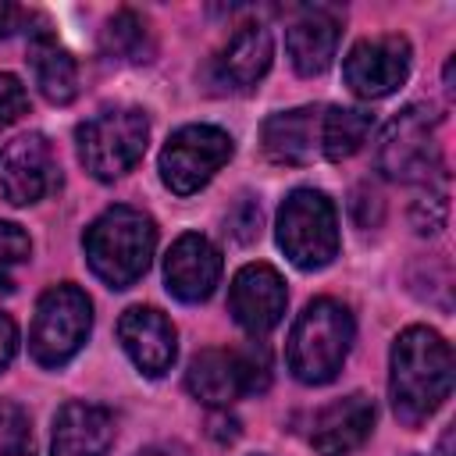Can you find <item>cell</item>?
I'll list each match as a JSON object with an SVG mask.
<instances>
[{
	"instance_id": "obj_10",
	"label": "cell",
	"mask_w": 456,
	"mask_h": 456,
	"mask_svg": "<svg viewBox=\"0 0 456 456\" xmlns=\"http://www.w3.org/2000/svg\"><path fill=\"white\" fill-rule=\"evenodd\" d=\"M410 61H413V50L406 36H395V32L370 36V39H360L346 53L342 75H346V86L360 100H381L406 82Z\"/></svg>"
},
{
	"instance_id": "obj_6",
	"label": "cell",
	"mask_w": 456,
	"mask_h": 456,
	"mask_svg": "<svg viewBox=\"0 0 456 456\" xmlns=\"http://www.w3.org/2000/svg\"><path fill=\"white\" fill-rule=\"evenodd\" d=\"M93 328V303L78 285H50L32 317L28 353L39 367H64L89 338Z\"/></svg>"
},
{
	"instance_id": "obj_28",
	"label": "cell",
	"mask_w": 456,
	"mask_h": 456,
	"mask_svg": "<svg viewBox=\"0 0 456 456\" xmlns=\"http://www.w3.org/2000/svg\"><path fill=\"white\" fill-rule=\"evenodd\" d=\"M210 435H214L217 442H235V438H239V420L217 413V417H210Z\"/></svg>"
},
{
	"instance_id": "obj_21",
	"label": "cell",
	"mask_w": 456,
	"mask_h": 456,
	"mask_svg": "<svg viewBox=\"0 0 456 456\" xmlns=\"http://www.w3.org/2000/svg\"><path fill=\"white\" fill-rule=\"evenodd\" d=\"M374 128V114L363 107H324L321 118V157L346 160L353 157Z\"/></svg>"
},
{
	"instance_id": "obj_8",
	"label": "cell",
	"mask_w": 456,
	"mask_h": 456,
	"mask_svg": "<svg viewBox=\"0 0 456 456\" xmlns=\"http://www.w3.org/2000/svg\"><path fill=\"white\" fill-rule=\"evenodd\" d=\"M232 157V135L217 125H185L160 150V178L171 192H200Z\"/></svg>"
},
{
	"instance_id": "obj_22",
	"label": "cell",
	"mask_w": 456,
	"mask_h": 456,
	"mask_svg": "<svg viewBox=\"0 0 456 456\" xmlns=\"http://www.w3.org/2000/svg\"><path fill=\"white\" fill-rule=\"evenodd\" d=\"M100 46L107 57H118V61H150L153 57V36H150V25L135 14V11H118L114 18H107L103 32H100Z\"/></svg>"
},
{
	"instance_id": "obj_27",
	"label": "cell",
	"mask_w": 456,
	"mask_h": 456,
	"mask_svg": "<svg viewBox=\"0 0 456 456\" xmlns=\"http://www.w3.org/2000/svg\"><path fill=\"white\" fill-rule=\"evenodd\" d=\"M14 349H18V328L7 314H0V370L14 360Z\"/></svg>"
},
{
	"instance_id": "obj_26",
	"label": "cell",
	"mask_w": 456,
	"mask_h": 456,
	"mask_svg": "<svg viewBox=\"0 0 456 456\" xmlns=\"http://www.w3.org/2000/svg\"><path fill=\"white\" fill-rule=\"evenodd\" d=\"M228 228L239 242H249L256 232H260V203L256 200H239V207L228 214Z\"/></svg>"
},
{
	"instance_id": "obj_24",
	"label": "cell",
	"mask_w": 456,
	"mask_h": 456,
	"mask_svg": "<svg viewBox=\"0 0 456 456\" xmlns=\"http://www.w3.org/2000/svg\"><path fill=\"white\" fill-rule=\"evenodd\" d=\"M28 253H32V242H28V235L21 232V224L0 221V296L14 289L11 267L21 264V260H28Z\"/></svg>"
},
{
	"instance_id": "obj_32",
	"label": "cell",
	"mask_w": 456,
	"mask_h": 456,
	"mask_svg": "<svg viewBox=\"0 0 456 456\" xmlns=\"http://www.w3.org/2000/svg\"><path fill=\"white\" fill-rule=\"evenodd\" d=\"M139 456H160V452H157V449H142Z\"/></svg>"
},
{
	"instance_id": "obj_13",
	"label": "cell",
	"mask_w": 456,
	"mask_h": 456,
	"mask_svg": "<svg viewBox=\"0 0 456 456\" xmlns=\"http://www.w3.org/2000/svg\"><path fill=\"white\" fill-rule=\"evenodd\" d=\"M164 281H167V292L175 299L203 303L221 281V253H217V246L200 232L178 235L171 242L167 256H164Z\"/></svg>"
},
{
	"instance_id": "obj_3",
	"label": "cell",
	"mask_w": 456,
	"mask_h": 456,
	"mask_svg": "<svg viewBox=\"0 0 456 456\" xmlns=\"http://www.w3.org/2000/svg\"><path fill=\"white\" fill-rule=\"evenodd\" d=\"M353 314L335 303V299H314L303 306V314L296 317L292 331H289V346H285V360L296 381L303 385H328L353 346Z\"/></svg>"
},
{
	"instance_id": "obj_5",
	"label": "cell",
	"mask_w": 456,
	"mask_h": 456,
	"mask_svg": "<svg viewBox=\"0 0 456 456\" xmlns=\"http://www.w3.org/2000/svg\"><path fill=\"white\" fill-rule=\"evenodd\" d=\"M75 142L86 171L100 182H110L142 160L150 142V118L139 107H110L82 121L75 132Z\"/></svg>"
},
{
	"instance_id": "obj_20",
	"label": "cell",
	"mask_w": 456,
	"mask_h": 456,
	"mask_svg": "<svg viewBox=\"0 0 456 456\" xmlns=\"http://www.w3.org/2000/svg\"><path fill=\"white\" fill-rule=\"evenodd\" d=\"M28 68H32V78H36L39 93L50 103H71L75 100V93H78L75 57L46 28H36L32 39H28Z\"/></svg>"
},
{
	"instance_id": "obj_7",
	"label": "cell",
	"mask_w": 456,
	"mask_h": 456,
	"mask_svg": "<svg viewBox=\"0 0 456 456\" xmlns=\"http://www.w3.org/2000/svg\"><path fill=\"white\" fill-rule=\"evenodd\" d=\"M438 110L428 103H413L406 110H399L374 150V164L385 178L392 182H428L442 171V157H438Z\"/></svg>"
},
{
	"instance_id": "obj_1",
	"label": "cell",
	"mask_w": 456,
	"mask_h": 456,
	"mask_svg": "<svg viewBox=\"0 0 456 456\" xmlns=\"http://www.w3.org/2000/svg\"><path fill=\"white\" fill-rule=\"evenodd\" d=\"M452 392V349L449 342L413 324L392 342V374H388V395L392 410L406 428L424 424Z\"/></svg>"
},
{
	"instance_id": "obj_14",
	"label": "cell",
	"mask_w": 456,
	"mask_h": 456,
	"mask_svg": "<svg viewBox=\"0 0 456 456\" xmlns=\"http://www.w3.org/2000/svg\"><path fill=\"white\" fill-rule=\"evenodd\" d=\"M118 338H121L128 360L146 378H160L171 370L175 353H178L175 324L157 306H128L118 321Z\"/></svg>"
},
{
	"instance_id": "obj_4",
	"label": "cell",
	"mask_w": 456,
	"mask_h": 456,
	"mask_svg": "<svg viewBox=\"0 0 456 456\" xmlns=\"http://www.w3.org/2000/svg\"><path fill=\"white\" fill-rule=\"evenodd\" d=\"M281 253L299 271H321L338 256V214L321 189H292L274 224Z\"/></svg>"
},
{
	"instance_id": "obj_2",
	"label": "cell",
	"mask_w": 456,
	"mask_h": 456,
	"mask_svg": "<svg viewBox=\"0 0 456 456\" xmlns=\"http://www.w3.org/2000/svg\"><path fill=\"white\" fill-rule=\"evenodd\" d=\"M82 246L100 281H107L110 289H128L146 274L153 260L157 224L135 207H110L86 228Z\"/></svg>"
},
{
	"instance_id": "obj_25",
	"label": "cell",
	"mask_w": 456,
	"mask_h": 456,
	"mask_svg": "<svg viewBox=\"0 0 456 456\" xmlns=\"http://www.w3.org/2000/svg\"><path fill=\"white\" fill-rule=\"evenodd\" d=\"M25 110H28V93H25V86H21L14 75L0 71V128L14 125Z\"/></svg>"
},
{
	"instance_id": "obj_18",
	"label": "cell",
	"mask_w": 456,
	"mask_h": 456,
	"mask_svg": "<svg viewBox=\"0 0 456 456\" xmlns=\"http://www.w3.org/2000/svg\"><path fill=\"white\" fill-rule=\"evenodd\" d=\"M114 442V417L93 403H64L53 417V456H107Z\"/></svg>"
},
{
	"instance_id": "obj_16",
	"label": "cell",
	"mask_w": 456,
	"mask_h": 456,
	"mask_svg": "<svg viewBox=\"0 0 456 456\" xmlns=\"http://www.w3.org/2000/svg\"><path fill=\"white\" fill-rule=\"evenodd\" d=\"M374 431V403L363 392L335 399L314 417L310 442L321 456H353Z\"/></svg>"
},
{
	"instance_id": "obj_23",
	"label": "cell",
	"mask_w": 456,
	"mask_h": 456,
	"mask_svg": "<svg viewBox=\"0 0 456 456\" xmlns=\"http://www.w3.org/2000/svg\"><path fill=\"white\" fill-rule=\"evenodd\" d=\"M428 189L417 196L410 217H413V228L420 235H435L442 224H445V210H449V185H445V171H438L435 178L424 182Z\"/></svg>"
},
{
	"instance_id": "obj_17",
	"label": "cell",
	"mask_w": 456,
	"mask_h": 456,
	"mask_svg": "<svg viewBox=\"0 0 456 456\" xmlns=\"http://www.w3.org/2000/svg\"><path fill=\"white\" fill-rule=\"evenodd\" d=\"M271 57H274L271 32L264 25H242L214 57V82L228 93H246L267 75Z\"/></svg>"
},
{
	"instance_id": "obj_31",
	"label": "cell",
	"mask_w": 456,
	"mask_h": 456,
	"mask_svg": "<svg viewBox=\"0 0 456 456\" xmlns=\"http://www.w3.org/2000/svg\"><path fill=\"white\" fill-rule=\"evenodd\" d=\"M438 456H452V428L442 435V442H438Z\"/></svg>"
},
{
	"instance_id": "obj_30",
	"label": "cell",
	"mask_w": 456,
	"mask_h": 456,
	"mask_svg": "<svg viewBox=\"0 0 456 456\" xmlns=\"http://www.w3.org/2000/svg\"><path fill=\"white\" fill-rule=\"evenodd\" d=\"M18 14H21V11H18L14 4L0 0V39H4V36H7L11 28H14V18H18Z\"/></svg>"
},
{
	"instance_id": "obj_9",
	"label": "cell",
	"mask_w": 456,
	"mask_h": 456,
	"mask_svg": "<svg viewBox=\"0 0 456 456\" xmlns=\"http://www.w3.org/2000/svg\"><path fill=\"white\" fill-rule=\"evenodd\" d=\"M267 385V367L239 349H203L185 370V388L207 406H228Z\"/></svg>"
},
{
	"instance_id": "obj_11",
	"label": "cell",
	"mask_w": 456,
	"mask_h": 456,
	"mask_svg": "<svg viewBox=\"0 0 456 456\" xmlns=\"http://www.w3.org/2000/svg\"><path fill=\"white\" fill-rule=\"evenodd\" d=\"M57 160L39 132H25L0 146V192L14 207L39 203L57 185Z\"/></svg>"
},
{
	"instance_id": "obj_12",
	"label": "cell",
	"mask_w": 456,
	"mask_h": 456,
	"mask_svg": "<svg viewBox=\"0 0 456 456\" xmlns=\"http://www.w3.org/2000/svg\"><path fill=\"white\" fill-rule=\"evenodd\" d=\"M285 303H289L285 281L271 264H246L232 278L228 306L235 324L249 335H267L271 328H278L285 317Z\"/></svg>"
},
{
	"instance_id": "obj_19",
	"label": "cell",
	"mask_w": 456,
	"mask_h": 456,
	"mask_svg": "<svg viewBox=\"0 0 456 456\" xmlns=\"http://www.w3.org/2000/svg\"><path fill=\"white\" fill-rule=\"evenodd\" d=\"M338 18L331 11H306L299 14L289 32H285V50H289V61L299 75L314 78L321 71H328V64L335 61V50H338Z\"/></svg>"
},
{
	"instance_id": "obj_15",
	"label": "cell",
	"mask_w": 456,
	"mask_h": 456,
	"mask_svg": "<svg viewBox=\"0 0 456 456\" xmlns=\"http://www.w3.org/2000/svg\"><path fill=\"white\" fill-rule=\"evenodd\" d=\"M321 118L324 107H296L271 114L260 128V150L274 164L303 167L321 157Z\"/></svg>"
},
{
	"instance_id": "obj_29",
	"label": "cell",
	"mask_w": 456,
	"mask_h": 456,
	"mask_svg": "<svg viewBox=\"0 0 456 456\" xmlns=\"http://www.w3.org/2000/svg\"><path fill=\"white\" fill-rule=\"evenodd\" d=\"M0 456H36V445H32V438L25 435V438H14V442H4Z\"/></svg>"
}]
</instances>
